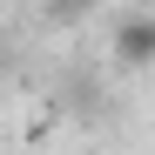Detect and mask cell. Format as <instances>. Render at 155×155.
<instances>
[{
    "label": "cell",
    "instance_id": "6da1fadb",
    "mask_svg": "<svg viewBox=\"0 0 155 155\" xmlns=\"http://www.w3.org/2000/svg\"><path fill=\"white\" fill-rule=\"evenodd\" d=\"M115 61L121 68H155V14H128L115 27Z\"/></svg>",
    "mask_w": 155,
    "mask_h": 155
}]
</instances>
